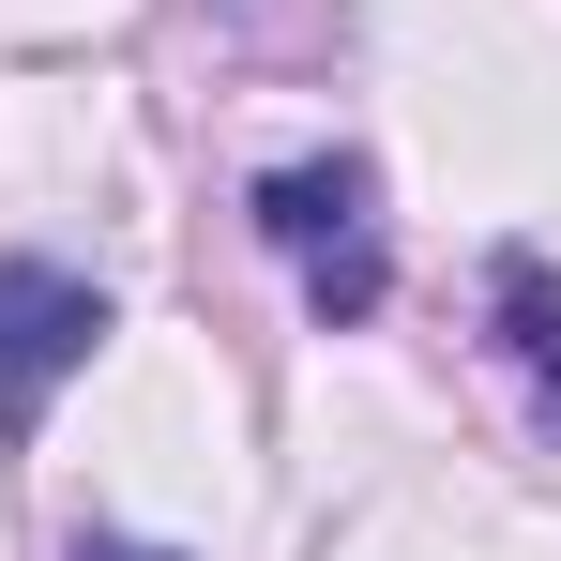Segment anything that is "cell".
<instances>
[{
	"mask_svg": "<svg viewBox=\"0 0 561 561\" xmlns=\"http://www.w3.org/2000/svg\"><path fill=\"white\" fill-rule=\"evenodd\" d=\"M106 334V288L92 274H46V259H0V440L46 425V394L92 365Z\"/></svg>",
	"mask_w": 561,
	"mask_h": 561,
	"instance_id": "obj_2",
	"label": "cell"
},
{
	"mask_svg": "<svg viewBox=\"0 0 561 561\" xmlns=\"http://www.w3.org/2000/svg\"><path fill=\"white\" fill-rule=\"evenodd\" d=\"M485 304H501V350L531 365V394L561 410V274L531 259V243H501V274H485Z\"/></svg>",
	"mask_w": 561,
	"mask_h": 561,
	"instance_id": "obj_3",
	"label": "cell"
},
{
	"mask_svg": "<svg viewBox=\"0 0 561 561\" xmlns=\"http://www.w3.org/2000/svg\"><path fill=\"white\" fill-rule=\"evenodd\" d=\"M77 561H168V547H77Z\"/></svg>",
	"mask_w": 561,
	"mask_h": 561,
	"instance_id": "obj_4",
	"label": "cell"
},
{
	"mask_svg": "<svg viewBox=\"0 0 561 561\" xmlns=\"http://www.w3.org/2000/svg\"><path fill=\"white\" fill-rule=\"evenodd\" d=\"M365 168H350V152H304V168H274V183H259V228H274L288 259H304V304H319V319H379V228H365Z\"/></svg>",
	"mask_w": 561,
	"mask_h": 561,
	"instance_id": "obj_1",
	"label": "cell"
}]
</instances>
